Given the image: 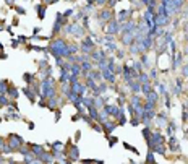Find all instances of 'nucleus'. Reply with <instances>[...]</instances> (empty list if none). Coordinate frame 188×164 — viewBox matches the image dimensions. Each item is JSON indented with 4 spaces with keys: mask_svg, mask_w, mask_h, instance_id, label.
Here are the masks:
<instances>
[{
    "mask_svg": "<svg viewBox=\"0 0 188 164\" xmlns=\"http://www.w3.org/2000/svg\"><path fill=\"white\" fill-rule=\"evenodd\" d=\"M11 99L8 98V94H0V106L2 107H7V106H10Z\"/></svg>",
    "mask_w": 188,
    "mask_h": 164,
    "instance_id": "9b49d317",
    "label": "nucleus"
},
{
    "mask_svg": "<svg viewBox=\"0 0 188 164\" xmlns=\"http://www.w3.org/2000/svg\"><path fill=\"white\" fill-rule=\"evenodd\" d=\"M156 122H157V125L159 127H165L167 125V122H169V117H167V112H159V114H156Z\"/></svg>",
    "mask_w": 188,
    "mask_h": 164,
    "instance_id": "39448f33",
    "label": "nucleus"
},
{
    "mask_svg": "<svg viewBox=\"0 0 188 164\" xmlns=\"http://www.w3.org/2000/svg\"><path fill=\"white\" fill-rule=\"evenodd\" d=\"M5 143H7V140H5L4 136H0V150H2V146H4Z\"/></svg>",
    "mask_w": 188,
    "mask_h": 164,
    "instance_id": "cd10ccee",
    "label": "nucleus"
},
{
    "mask_svg": "<svg viewBox=\"0 0 188 164\" xmlns=\"http://www.w3.org/2000/svg\"><path fill=\"white\" fill-rule=\"evenodd\" d=\"M50 146L55 148V150H62V148H63V143H62V141H54V143H50Z\"/></svg>",
    "mask_w": 188,
    "mask_h": 164,
    "instance_id": "a211bd4d",
    "label": "nucleus"
},
{
    "mask_svg": "<svg viewBox=\"0 0 188 164\" xmlns=\"http://www.w3.org/2000/svg\"><path fill=\"white\" fill-rule=\"evenodd\" d=\"M45 8H47V5H45V4L36 5V10H37V18H39V20H44V16H45Z\"/></svg>",
    "mask_w": 188,
    "mask_h": 164,
    "instance_id": "6e6552de",
    "label": "nucleus"
},
{
    "mask_svg": "<svg viewBox=\"0 0 188 164\" xmlns=\"http://www.w3.org/2000/svg\"><path fill=\"white\" fill-rule=\"evenodd\" d=\"M101 75H102V80L110 83V84H114L115 81H117V75H115L110 68H107V65H105L104 68H101Z\"/></svg>",
    "mask_w": 188,
    "mask_h": 164,
    "instance_id": "f03ea898",
    "label": "nucleus"
},
{
    "mask_svg": "<svg viewBox=\"0 0 188 164\" xmlns=\"http://www.w3.org/2000/svg\"><path fill=\"white\" fill-rule=\"evenodd\" d=\"M182 73H183V77H188V65L182 67Z\"/></svg>",
    "mask_w": 188,
    "mask_h": 164,
    "instance_id": "5701e85b",
    "label": "nucleus"
},
{
    "mask_svg": "<svg viewBox=\"0 0 188 164\" xmlns=\"http://www.w3.org/2000/svg\"><path fill=\"white\" fill-rule=\"evenodd\" d=\"M23 94L26 96V98L29 99V102H31V104H34L36 102V93H34V89H33L31 86H26V88H23Z\"/></svg>",
    "mask_w": 188,
    "mask_h": 164,
    "instance_id": "423d86ee",
    "label": "nucleus"
},
{
    "mask_svg": "<svg viewBox=\"0 0 188 164\" xmlns=\"http://www.w3.org/2000/svg\"><path fill=\"white\" fill-rule=\"evenodd\" d=\"M151 89H153V86H151L149 81H148V83H141V91H143V94H144V96H146Z\"/></svg>",
    "mask_w": 188,
    "mask_h": 164,
    "instance_id": "4468645a",
    "label": "nucleus"
},
{
    "mask_svg": "<svg viewBox=\"0 0 188 164\" xmlns=\"http://www.w3.org/2000/svg\"><path fill=\"white\" fill-rule=\"evenodd\" d=\"M80 119H81V112H78L76 115H73V117H71V122H78Z\"/></svg>",
    "mask_w": 188,
    "mask_h": 164,
    "instance_id": "aec40b11",
    "label": "nucleus"
},
{
    "mask_svg": "<svg viewBox=\"0 0 188 164\" xmlns=\"http://www.w3.org/2000/svg\"><path fill=\"white\" fill-rule=\"evenodd\" d=\"M149 77L153 78V80H156V78H157V72H156V68H154V70H151V73H149Z\"/></svg>",
    "mask_w": 188,
    "mask_h": 164,
    "instance_id": "a878e982",
    "label": "nucleus"
},
{
    "mask_svg": "<svg viewBox=\"0 0 188 164\" xmlns=\"http://www.w3.org/2000/svg\"><path fill=\"white\" fill-rule=\"evenodd\" d=\"M15 10H16L20 15H25V13H26V10H25L23 7H15Z\"/></svg>",
    "mask_w": 188,
    "mask_h": 164,
    "instance_id": "4be33fe9",
    "label": "nucleus"
},
{
    "mask_svg": "<svg viewBox=\"0 0 188 164\" xmlns=\"http://www.w3.org/2000/svg\"><path fill=\"white\" fill-rule=\"evenodd\" d=\"M167 146H169V150L174 153V151H180V145H178V141H177V138H175L174 135H169V140H167Z\"/></svg>",
    "mask_w": 188,
    "mask_h": 164,
    "instance_id": "20e7f679",
    "label": "nucleus"
},
{
    "mask_svg": "<svg viewBox=\"0 0 188 164\" xmlns=\"http://www.w3.org/2000/svg\"><path fill=\"white\" fill-rule=\"evenodd\" d=\"M80 136H81V130H76V133H75V141H80Z\"/></svg>",
    "mask_w": 188,
    "mask_h": 164,
    "instance_id": "bb28decb",
    "label": "nucleus"
},
{
    "mask_svg": "<svg viewBox=\"0 0 188 164\" xmlns=\"http://www.w3.org/2000/svg\"><path fill=\"white\" fill-rule=\"evenodd\" d=\"M107 138H109V146H115V145H117V143H119V141H120V140L119 138H117V136H110V135H107Z\"/></svg>",
    "mask_w": 188,
    "mask_h": 164,
    "instance_id": "2eb2a0df",
    "label": "nucleus"
},
{
    "mask_svg": "<svg viewBox=\"0 0 188 164\" xmlns=\"http://www.w3.org/2000/svg\"><path fill=\"white\" fill-rule=\"evenodd\" d=\"M8 86H10V81L8 80H0V94H7Z\"/></svg>",
    "mask_w": 188,
    "mask_h": 164,
    "instance_id": "1a4fd4ad",
    "label": "nucleus"
},
{
    "mask_svg": "<svg viewBox=\"0 0 188 164\" xmlns=\"http://www.w3.org/2000/svg\"><path fill=\"white\" fill-rule=\"evenodd\" d=\"M28 129L29 130H34L36 127H34V122H28Z\"/></svg>",
    "mask_w": 188,
    "mask_h": 164,
    "instance_id": "c85d7f7f",
    "label": "nucleus"
},
{
    "mask_svg": "<svg viewBox=\"0 0 188 164\" xmlns=\"http://www.w3.org/2000/svg\"><path fill=\"white\" fill-rule=\"evenodd\" d=\"M0 109H2V106H0Z\"/></svg>",
    "mask_w": 188,
    "mask_h": 164,
    "instance_id": "2f4dec72",
    "label": "nucleus"
},
{
    "mask_svg": "<svg viewBox=\"0 0 188 164\" xmlns=\"http://www.w3.org/2000/svg\"><path fill=\"white\" fill-rule=\"evenodd\" d=\"M0 59H2V60H5V59H7V54H5V52H2V50H0Z\"/></svg>",
    "mask_w": 188,
    "mask_h": 164,
    "instance_id": "c756f323",
    "label": "nucleus"
},
{
    "mask_svg": "<svg viewBox=\"0 0 188 164\" xmlns=\"http://www.w3.org/2000/svg\"><path fill=\"white\" fill-rule=\"evenodd\" d=\"M7 94L10 99H18V96H20V91L16 89V88L13 86V84L10 83V86H8V91H7Z\"/></svg>",
    "mask_w": 188,
    "mask_h": 164,
    "instance_id": "0eeeda50",
    "label": "nucleus"
},
{
    "mask_svg": "<svg viewBox=\"0 0 188 164\" xmlns=\"http://www.w3.org/2000/svg\"><path fill=\"white\" fill-rule=\"evenodd\" d=\"M175 130H177V125H175L174 120H172V122H167V133L169 135H174Z\"/></svg>",
    "mask_w": 188,
    "mask_h": 164,
    "instance_id": "ddd939ff",
    "label": "nucleus"
},
{
    "mask_svg": "<svg viewBox=\"0 0 188 164\" xmlns=\"http://www.w3.org/2000/svg\"><path fill=\"white\" fill-rule=\"evenodd\" d=\"M54 112H55V122H59V120H60V117H62V112H60V107H57Z\"/></svg>",
    "mask_w": 188,
    "mask_h": 164,
    "instance_id": "6ab92c4d",
    "label": "nucleus"
},
{
    "mask_svg": "<svg viewBox=\"0 0 188 164\" xmlns=\"http://www.w3.org/2000/svg\"><path fill=\"white\" fill-rule=\"evenodd\" d=\"M7 143L11 146V150H13V151H18L21 146H23V145H25V140L21 138L20 135H15V133H10V135H8Z\"/></svg>",
    "mask_w": 188,
    "mask_h": 164,
    "instance_id": "f257e3e1",
    "label": "nucleus"
},
{
    "mask_svg": "<svg viewBox=\"0 0 188 164\" xmlns=\"http://www.w3.org/2000/svg\"><path fill=\"white\" fill-rule=\"evenodd\" d=\"M20 45V39H11V47H18Z\"/></svg>",
    "mask_w": 188,
    "mask_h": 164,
    "instance_id": "b1692460",
    "label": "nucleus"
},
{
    "mask_svg": "<svg viewBox=\"0 0 188 164\" xmlns=\"http://www.w3.org/2000/svg\"><path fill=\"white\" fill-rule=\"evenodd\" d=\"M117 127H119V124H117V122L105 120V122L102 124V133H105V135H112V132H114Z\"/></svg>",
    "mask_w": 188,
    "mask_h": 164,
    "instance_id": "7ed1b4c3",
    "label": "nucleus"
},
{
    "mask_svg": "<svg viewBox=\"0 0 188 164\" xmlns=\"http://www.w3.org/2000/svg\"><path fill=\"white\" fill-rule=\"evenodd\" d=\"M139 55H141V65H143V68L144 70H148L149 68V59H148V54H139Z\"/></svg>",
    "mask_w": 188,
    "mask_h": 164,
    "instance_id": "f8f14e48",
    "label": "nucleus"
},
{
    "mask_svg": "<svg viewBox=\"0 0 188 164\" xmlns=\"http://www.w3.org/2000/svg\"><path fill=\"white\" fill-rule=\"evenodd\" d=\"M146 163H156V158H154V151L153 150H149V153L146 154Z\"/></svg>",
    "mask_w": 188,
    "mask_h": 164,
    "instance_id": "dca6fc26",
    "label": "nucleus"
},
{
    "mask_svg": "<svg viewBox=\"0 0 188 164\" xmlns=\"http://www.w3.org/2000/svg\"><path fill=\"white\" fill-rule=\"evenodd\" d=\"M123 148H125V150H128V151H131V153H135V154H139L138 150H136L135 146H131L130 143H127V141H123Z\"/></svg>",
    "mask_w": 188,
    "mask_h": 164,
    "instance_id": "f3484780",
    "label": "nucleus"
},
{
    "mask_svg": "<svg viewBox=\"0 0 188 164\" xmlns=\"http://www.w3.org/2000/svg\"><path fill=\"white\" fill-rule=\"evenodd\" d=\"M23 80H25V83L28 84V86H31V84L36 81V77L33 73H25L23 75Z\"/></svg>",
    "mask_w": 188,
    "mask_h": 164,
    "instance_id": "9d476101",
    "label": "nucleus"
},
{
    "mask_svg": "<svg viewBox=\"0 0 188 164\" xmlns=\"http://www.w3.org/2000/svg\"><path fill=\"white\" fill-rule=\"evenodd\" d=\"M115 57H119V59H123V57H125V52H123V50H117V52H115Z\"/></svg>",
    "mask_w": 188,
    "mask_h": 164,
    "instance_id": "412c9836",
    "label": "nucleus"
},
{
    "mask_svg": "<svg viewBox=\"0 0 188 164\" xmlns=\"http://www.w3.org/2000/svg\"><path fill=\"white\" fill-rule=\"evenodd\" d=\"M0 50H4V44L2 42H0Z\"/></svg>",
    "mask_w": 188,
    "mask_h": 164,
    "instance_id": "7c9ffc66",
    "label": "nucleus"
},
{
    "mask_svg": "<svg viewBox=\"0 0 188 164\" xmlns=\"http://www.w3.org/2000/svg\"><path fill=\"white\" fill-rule=\"evenodd\" d=\"M71 15H73V10H71V8H68V10H66L65 13H63V16L68 18V16H71Z\"/></svg>",
    "mask_w": 188,
    "mask_h": 164,
    "instance_id": "393cba45",
    "label": "nucleus"
}]
</instances>
